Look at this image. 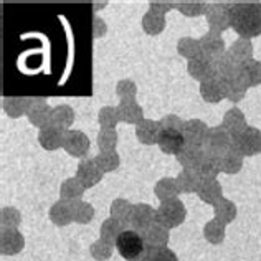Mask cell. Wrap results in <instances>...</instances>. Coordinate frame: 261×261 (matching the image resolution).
I'll return each mask as SVG.
<instances>
[{
  "label": "cell",
  "instance_id": "obj_54",
  "mask_svg": "<svg viewBox=\"0 0 261 261\" xmlns=\"http://www.w3.org/2000/svg\"><path fill=\"white\" fill-rule=\"evenodd\" d=\"M93 5H94V12H98L99 9H101V10L105 9V7H106V2H94Z\"/></svg>",
  "mask_w": 261,
  "mask_h": 261
},
{
  "label": "cell",
  "instance_id": "obj_45",
  "mask_svg": "<svg viewBox=\"0 0 261 261\" xmlns=\"http://www.w3.org/2000/svg\"><path fill=\"white\" fill-rule=\"evenodd\" d=\"M96 142L101 152H113L118 146V133L116 129H99Z\"/></svg>",
  "mask_w": 261,
  "mask_h": 261
},
{
  "label": "cell",
  "instance_id": "obj_33",
  "mask_svg": "<svg viewBox=\"0 0 261 261\" xmlns=\"http://www.w3.org/2000/svg\"><path fill=\"white\" fill-rule=\"evenodd\" d=\"M124 231V226H122L119 222H116L114 218H106L105 222L101 223V228H99V240H102L105 243L116 246V242L121 233Z\"/></svg>",
  "mask_w": 261,
  "mask_h": 261
},
{
  "label": "cell",
  "instance_id": "obj_40",
  "mask_svg": "<svg viewBox=\"0 0 261 261\" xmlns=\"http://www.w3.org/2000/svg\"><path fill=\"white\" fill-rule=\"evenodd\" d=\"M94 214H96V212H94V207L91 203L83 202V200L71 203V215H73V222L74 223L86 225L94 218Z\"/></svg>",
  "mask_w": 261,
  "mask_h": 261
},
{
  "label": "cell",
  "instance_id": "obj_31",
  "mask_svg": "<svg viewBox=\"0 0 261 261\" xmlns=\"http://www.w3.org/2000/svg\"><path fill=\"white\" fill-rule=\"evenodd\" d=\"M2 108L5 114L12 119H18L27 116L30 108V98H5L2 101Z\"/></svg>",
  "mask_w": 261,
  "mask_h": 261
},
{
  "label": "cell",
  "instance_id": "obj_29",
  "mask_svg": "<svg viewBox=\"0 0 261 261\" xmlns=\"http://www.w3.org/2000/svg\"><path fill=\"white\" fill-rule=\"evenodd\" d=\"M141 25H142V30L146 32L147 35H150V37L161 35L164 29H166V17L161 15V13H155L152 10H147L142 15Z\"/></svg>",
  "mask_w": 261,
  "mask_h": 261
},
{
  "label": "cell",
  "instance_id": "obj_7",
  "mask_svg": "<svg viewBox=\"0 0 261 261\" xmlns=\"http://www.w3.org/2000/svg\"><path fill=\"white\" fill-rule=\"evenodd\" d=\"M89 147H91V142H89V137L83 133V130L70 129L65 133L63 149L66 150V154L83 161L86 154L89 152Z\"/></svg>",
  "mask_w": 261,
  "mask_h": 261
},
{
  "label": "cell",
  "instance_id": "obj_49",
  "mask_svg": "<svg viewBox=\"0 0 261 261\" xmlns=\"http://www.w3.org/2000/svg\"><path fill=\"white\" fill-rule=\"evenodd\" d=\"M113 248L114 246L105 243L102 240H96V242L89 246V253L96 261H108L113 256Z\"/></svg>",
  "mask_w": 261,
  "mask_h": 261
},
{
  "label": "cell",
  "instance_id": "obj_24",
  "mask_svg": "<svg viewBox=\"0 0 261 261\" xmlns=\"http://www.w3.org/2000/svg\"><path fill=\"white\" fill-rule=\"evenodd\" d=\"M222 127L228 130V133L231 134V137H235L240 133H243V130L248 127V126H246L245 114L240 111L238 108H233V109H228V111L225 113Z\"/></svg>",
  "mask_w": 261,
  "mask_h": 261
},
{
  "label": "cell",
  "instance_id": "obj_22",
  "mask_svg": "<svg viewBox=\"0 0 261 261\" xmlns=\"http://www.w3.org/2000/svg\"><path fill=\"white\" fill-rule=\"evenodd\" d=\"M85 195V187L80 184L76 177H70L66 178L65 182H61L60 185V200L68 202V203H74L80 202Z\"/></svg>",
  "mask_w": 261,
  "mask_h": 261
},
{
  "label": "cell",
  "instance_id": "obj_52",
  "mask_svg": "<svg viewBox=\"0 0 261 261\" xmlns=\"http://www.w3.org/2000/svg\"><path fill=\"white\" fill-rule=\"evenodd\" d=\"M177 9V2H167V0H150L149 2V10L166 17V13Z\"/></svg>",
  "mask_w": 261,
  "mask_h": 261
},
{
  "label": "cell",
  "instance_id": "obj_39",
  "mask_svg": "<svg viewBox=\"0 0 261 261\" xmlns=\"http://www.w3.org/2000/svg\"><path fill=\"white\" fill-rule=\"evenodd\" d=\"M214 215L218 222L228 225L237 218V205L231 200H228V198H222V200H218L214 205Z\"/></svg>",
  "mask_w": 261,
  "mask_h": 261
},
{
  "label": "cell",
  "instance_id": "obj_23",
  "mask_svg": "<svg viewBox=\"0 0 261 261\" xmlns=\"http://www.w3.org/2000/svg\"><path fill=\"white\" fill-rule=\"evenodd\" d=\"M133 210H134V205L130 203V202H127L126 198H116V200L111 203L109 214H111V218H114L116 222H119L127 230L129 226H130Z\"/></svg>",
  "mask_w": 261,
  "mask_h": 261
},
{
  "label": "cell",
  "instance_id": "obj_37",
  "mask_svg": "<svg viewBox=\"0 0 261 261\" xmlns=\"http://www.w3.org/2000/svg\"><path fill=\"white\" fill-rule=\"evenodd\" d=\"M218 164H220V170L225 174H238L243 167V155L238 154L237 150H226V152L218 157Z\"/></svg>",
  "mask_w": 261,
  "mask_h": 261
},
{
  "label": "cell",
  "instance_id": "obj_47",
  "mask_svg": "<svg viewBox=\"0 0 261 261\" xmlns=\"http://www.w3.org/2000/svg\"><path fill=\"white\" fill-rule=\"evenodd\" d=\"M205 9H207V2H200V0H182V2H177V10L185 17L205 15Z\"/></svg>",
  "mask_w": 261,
  "mask_h": 261
},
{
  "label": "cell",
  "instance_id": "obj_12",
  "mask_svg": "<svg viewBox=\"0 0 261 261\" xmlns=\"http://www.w3.org/2000/svg\"><path fill=\"white\" fill-rule=\"evenodd\" d=\"M207 133H208V126L205 124L202 119L185 121L184 130H182L185 144H189V146H197V147L203 146V141H205V137H207Z\"/></svg>",
  "mask_w": 261,
  "mask_h": 261
},
{
  "label": "cell",
  "instance_id": "obj_10",
  "mask_svg": "<svg viewBox=\"0 0 261 261\" xmlns=\"http://www.w3.org/2000/svg\"><path fill=\"white\" fill-rule=\"evenodd\" d=\"M198 43H200V51L203 57H207L210 60H215L218 57H222L223 53H226L225 48V40L222 35L217 32H207L203 37L198 38Z\"/></svg>",
  "mask_w": 261,
  "mask_h": 261
},
{
  "label": "cell",
  "instance_id": "obj_2",
  "mask_svg": "<svg viewBox=\"0 0 261 261\" xmlns=\"http://www.w3.org/2000/svg\"><path fill=\"white\" fill-rule=\"evenodd\" d=\"M116 250L126 261H142L147 246L142 235L136 230H124L116 242Z\"/></svg>",
  "mask_w": 261,
  "mask_h": 261
},
{
  "label": "cell",
  "instance_id": "obj_18",
  "mask_svg": "<svg viewBox=\"0 0 261 261\" xmlns=\"http://www.w3.org/2000/svg\"><path fill=\"white\" fill-rule=\"evenodd\" d=\"M187 71L192 78L200 81V83H203V81H207L210 78H214V66H212V60L203 57V55H200V57H197L194 60H189Z\"/></svg>",
  "mask_w": 261,
  "mask_h": 261
},
{
  "label": "cell",
  "instance_id": "obj_4",
  "mask_svg": "<svg viewBox=\"0 0 261 261\" xmlns=\"http://www.w3.org/2000/svg\"><path fill=\"white\" fill-rule=\"evenodd\" d=\"M233 144V137L226 129H223L222 126H215V127H208L207 137L203 141V152L212 157H222L226 150L231 149Z\"/></svg>",
  "mask_w": 261,
  "mask_h": 261
},
{
  "label": "cell",
  "instance_id": "obj_16",
  "mask_svg": "<svg viewBox=\"0 0 261 261\" xmlns=\"http://www.w3.org/2000/svg\"><path fill=\"white\" fill-rule=\"evenodd\" d=\"M141 235H142V240L147 248H167V243L170 240L169 230L164 228V226L159 223L150 225L147 230H144L141 233Z\"/></svg>",
  "mask_w": 261,
  "mask_h": 261
},
{
  "label": "cell",
  "instance_id": "obj_21",
  "mask_svg": "<svg viewBox=\"0 0 261 261\" xmlns=\"http://www.w3.org/2000/svg\"><path fill=\"white\" fill-rule=\"evenodd\" d=\"M38 142L45 150H57L63 147L65 142V133L55 126H48L45 129H40L38 133Z\"/></svg>",
  "mask_w": 261,
  "mask_h": 261
},
{
  "label": "cell",
  "instance_id": "obj_26",
  "mask_svg": "<svg viewBox=\"0 0 261 261\" xmlns=\"http://www.w3.org/2000/svg\"><path fill=\"white\" fill-rule=\"evenodd\" d=\"M197 195L202 202L208 205H215L218 200L223 198V190L218 180H207V182H200Z\"/></svg>",
  "mask_w": 261,
  "mask_h": 261
},
{
  "label": "cell",
  "instance_id": "obj_42",
  "mask_svg": "<svg viewBox=\"0 0 261 261\" xmlns=\"http://www.w3.org/2000/svg\"><path fill=\"white\" fill-rule=\"evenodd\" d=\"M177 53L180 55L182 58L194 60V58L200 57V55H202V51H200V43H198L197 38L182 37L177 42Z\"/></svg>",
  "mask_w": 261,
  "mask_h": 261
},
{
  "label": "cell",
  "instance_id": "obj_17",
  "mask_svg": "<svg viewBox=\"0 0 261 261\" xmlns=\"http://www.w3.org/2000/svg\"><path fill=\"white\" fill-rule=\"evenodd\" d=\"M161 130L162 127L159 124V121L144 119L141 124L136 126V137L144 146H154V144H157V141H159Z\"/></svg>",
  "mask_w": 261,
  "mask_h": 261
},
{
  "label": "cell",
  "instance_id": "obj_1",
  "mask_svg": "<svg viewBox=\"0 0 261 261\" xmlns=\"http://www.w3.org/2000/svg\"><path fill=\"white\" fill-rule=\"evenodd\" d=\"M230 29L245 40L259 37L261 2H233L230 7Z\"/></svg>",
  "mask_w": 261,
  "mask_h": 261
},
{
  "label": "cell",
  "instance_id": "obj_50",
  "mask_svg": "<svg viewBox=\"0 0 261 261\" xmlns=\"http://www.w3.org/2000/svg\"><path fill=\"white\" fill-rule=\"evenodd\" d=\"M142 261H178V258L170 248H147Z\"/></svg>",
  "mask_w": 261,
  "mask_h": 261
},
{
  "label": "cell",
  "instance_id": "obj_25",
  "mask_svg": "<svg viewBox=\"0 0 261 261\" xmlns=\"http://www.w3.org/2000/svg\"><path fill=\"white\" fill-rule=\"evenodd\" d=\"M195 174L200 178V182H207V180H217L218 174L222 172L220 170V164L217 157H212V155H203V159L200 161V164L194 169Z\"/></svg>",
  "mask_w": 261,
  "mask_h": 261
},
{
  "label": "cell",
  "instance_id": "obj_41",
  "mask_svg": "<svg viewBox=\"0 0 261 261\" xmlns=\"http://www.w3.org/2000/svg\"><path fill=\"white\" fill-rule=\"evenodd\" d=\"M94 162L102 174H108V172H114V170L119 169L121 157L116 150H113V152H99L94 157Z\"/></svg>",
  "mask_w": 261,
  "mask_h": 261
},
{
  "label": "cell",
  "instance_id": "obj_32",
  "mask_svg": "<svg viewBox=\"0 0 261 261\" xmlns=\"http://www.w3.org/2000/svg\"><path fill=\"white\" fill-rule=\"evenodd\" d=\"M50 220L57 225V226H66L73 222V215H71V203L58 200L51 205L50 208Z\"/></svg>",
  "mask_w": 261,
  "mask_h": 261
},
{
  "label": "cell",
  "instance_id": "obj_28",
  "mask_svg": "<svg viewBox=\"0 0 261 261\" xmlns=\"http://www.w3.org/2000/svg\"><path fill=\"white\" fill-rule=\"evenodd\" d=\"M203 155H205V152L202 147L185 144V147L175 157H177V162L182 166V169H195L198 164H200V161L203 159Z\"/></svg>",
  "mask_w": 261,
  "mask_h": 261
},
{
  "label": "cell",
  "instance_id": "obj_5",
  "mask_svg": "<svg viewBox=\"0 0 261 261\" xmlns=\"http://www.w3.org/2000/svg\"><path fill=\"white\" fill-rule=\"evenodd\" d=\"M231 149L237 150L243 157H251L261 152V130L256 127L248 126L243 133L233 137Z\"/></svg>",
  "mask_w": 261,
  "mask_h": 261
},
{
  "label": "cell",
  "instance_id": "obj_51",
  "mask_svg": "<svg viewBox=\"0 0 261 261\" xmlns=\"http://www.w3.org/2000/svg\"><path fill=\"white\" fill-rule=\"evenodd\" d=\"M159 124L162 129H170V130H178V133H182L185 121H182L177 114H167L159 121Z\"/></svg>",
  "mask_w": 261,
  "mask_h": 261
},
{
  "label": "cell",
  "instance_id": "obj_27",
  "mask_svg": "<svg viewBox=\"0 0 261 261\" xmlns=\"http://www.w3.org/2000/svg\"><path fill=\"white\" fill-rule=\"evenodd\" d=\"M73 122H74V111L70 105H58L57 108H53L51 126L66 133V130H70V127L73 126Z\"/></svg>",
  "mask_w": 261,
  "mask_h": 261
},
{
  "label": "cell",
  "instance_id": "obj_48",
  "mask_svg": "<svg viewBox=\"0 0 261 261\" xmlns=\"http://www.w3.org/2000/svg\"><path fill=\"white\" fill-rule=\"evenodd\" d=\"M137 94V85L133 80H121L116 85V96L119 101H136Z\"/></svg>",
  "mask_w": 261,
  "mask_h": 261
},
{
  "label": "cell",
  "instance_id": "obj_43",
  "mask_svg": "<svg viewBox=\"0 0 261 261\" xmlns=\"http://www.w3.org/2000/svg\"><path fill=\"white\" fill-rule=\"evenodd\" d=\"M203 237L212 245H220L225 240V225L218 220H210L207 225L203 226Z\"/></svg>",
  "mask_w": 261,
  "mask_h": 261
},
{
  "label": "cell",
  "instance_id": "obj_19",
  "mask_svg": "<svg viewBox=\"0 0 261 261\" xmlns=\"http://www.w3.org/2000/svg\"><path fill=\"white\" fill-rule=\"evenodd\" d=\"M118 114H119V121L126 122V124H141V122L146 119L144 118V111L141 105L137 101H119L118 105Z\"/></svg>",
  "mask_w": 261,
  "mask_h": 261
},
{
  "label": "cell",
  "instance_id": "obj_46",
  "mask_svg": "<svg viewBox=\"0 0 261 261\" xmlns=\"http://www.w3.org/2000/svg\"><path fill=\"white\" fill-rule=\"evenodd\" d=\"M98 121L101 129H116L119 122L118 106H102L98 113Z\"/></svg>",
  "mask_w": 261,
  "mask_h": 261
},
{
  "label": "cell",
  "instance_id": "obj_34",
  "mask_svg": "<svg viewBox=\"0 0 261 261\" xmlns=\"http://www.w3.org/2000/svg\"><path fill=\"white\" fill-rule=\"evenodd\" d=\"M226 53H228L238 65H242L245 61L253 60V45L250 40L238 38L237 42H233V45L226 50Z\"/></svg>",
  "mask_w": 261,
  "mask_h": 261
},
{
  "label": "cell",
  "instance_id": "obj_35",
  "mask_svg": "<svg viewBox=\"0 0 261 261\" xmlns=\"http://www.w3.org/2000/svg\"><path fill=\"white\" fill-rule=\"evenodd\" d=\"M175 182L180 194H192V192L197 194L198 185H200V178H198L194 169H182L180 174L177 175Z\"/></svg>",
  "mask_w": 261,
  "mask_h": 261
},
{
  "label": "cell",
  "instance_id": "obj_8",
  "mask_svg": "<svg viewBox=\"0 0 261 261\" xmlns=\"http://www.w3.org/2000/svg\"><path fill=\"white\" fill-rule=\"evenodd\" d=\"M51 114L53 109L45 98H30V108L29 113H27V118H29V122L32 126L38 129L51 126Z\"/></svg>",
  "mask_w": 261,
  "mask_h": 261
},
{
  "label": "cell",
  "instance_id": "obj_30",
  "mask_svg": "<svg viewBox=\"0 0 261 261\" xmlns=\"http://www.w3.org/2000/svg\"><path fill=\"white\" fill-rule=\"evenodd\" d=\"M200 96L205 102H212V105L220 102L225 98L222 81L217 78H210L207 81H203V83H200Z\"/></svg>",
  "mask_w": 261,
  "mask_h": 261
},
{
  "label": "cell",
  "instance_id": "obj_44",
  "mask_svg": "<svg viewBox=\"0 0 261 261\" xmlns=\"http://www.w3.org/2000/svg\"><path fill=\"white\" fill-rule=\"evenodd\" d=\"M22 223V214L15 207H4L0 210V226L2 230H18Z\"/></svg>",
  "mask_w": 261,
  "mask_h": 261
},
{
  "label": "cell",
  "instance_id": "obj_53",
  "mask_svg": "<svg viewBox=\"0 0 261 261\" xmlns=\"http://www.w3.org/2000/svg\"><path fill=\"white\" fill-rule=\"evenodd\" d=\"M106 32H108V25H106L105 20L99 18V17H94L93 18V37L101 38V37L106 35Z\"/></svg>",
  "mask_w": 261,
  "mask_h": 261
},
{
  "label": "cell",
  "instance_id": "obj_3",
  "mask_svg": "<svg viewBox=\"0 0 261 261\" xmlns=\"http://www.w3.org/2000/svg\"><path fill=\"white\" fill-rule=\"evenodd\" d=\"M185 217H187V208L178 198L162 202L155 208V223L162 225L167 230L180 226L185 222Z\"/></svg>",
  "mask_w": 261,
  "mask_h": 261
},
{
  "label": "cell",
  "instance_id": "obj_38",
  "mask_svg": "<svg viewBox=\"0 0 261 261\" xmlns=\"http://www.w3.org/2000/svg\"><path fill=\"white\" fill-rule=\"evenodd\" d=\"M154 194L161 202H167V200H175L180 192H178L175 178L166 177V178H161V180L155 184Z\"/></svg>",
  "mask_w": 261,
  "mask_h": 261
},
{
  "label": "cell",
  "instance_id": "obj_36",
  "mask_svg": "<svg viewBox=\"0 0 261 261\" xmlns=\"http://www.w3.org/2000/svg\"><path fill=\"white\" fill-rule=\"evenodd\" d=\"M222 86H223L225 98L228 101H231V102H240L245 98L246 91H248V88L245 86V83L238 76L222 81Z\"/></svg>",
  "mask_w": 261,
  "mask_h": 261
},
{
  "label": "cell",
  "instance_id": "obj_20",
  "mask_svg": "<svg viewBox=\"0 0 261 261\" xmlns=\"http://www.w3.org/2000/svg\"><path fill=\"white\" fill-rule=\"evenodd\" d=\"M238 78L243 81L246 88L261 85V61L250 60L238 66Z\"/></svg>",
  "mask_w": 261,
  "mask_h": 261
},
{
  "label": "cell",
  "instance_id": "obj_14",
  "mask_svg": "<svg viewBox=\"0 0 261 261\" xmlns=\"http://www.w3.org/2000/svg\"><path fill=\"white\" fill-rule=\"evenodd\" d=\"M155 223V210L147 203H136L130 218V228L142 233Z\"/></svg>",
  "mask_w": 261,
  "mask_h": 261
},
{
  "label": "cell",
  "instance_id": "obj_6",
  "mask_svg": "<svg viewBox=\"0 0 261 261\" xmlns=\"http://www.w3.org/2000/svg\"><path fill=\"white\" fill-rule=\"evenodd\" d=\"M230 7L231 4H225V2L207 4L205 18H207V23L212 32L222 33L226 29H230Z\"/></svg>",
  "mask_w": 261,
  "mask_h": 261
},
{
  "label": "cell",
  "instance_id": "obj_9",
  "mask_svg": "<svg viewBox=\"0 0 261 261\" xmlns=\"http://www.w3.org/2000/svg\"><path fill=\"white\" fill-rule=\"evenodd\" d=\"M25 248V238L20 230L0 231V251L5 256H15Z\"/></svg>",
  "mask_w": 261,
  "mask_h": 261
},
{
  "label": "cell",
  "instance_id": "obj_13",
  "mask_svg": "<svg viewBox=\"0 0 261 261\" xmlns=\"http://www.w3.org/2000/svg\"><path fill=\"white\" fill-rule=\"evenodd\" d=\"M157 146L167 155H177L180 150L185 147V139L184 134L178 130H170V129H162Z\"/></svg>",
  "mask_w": 261,
  "mask_h": 261
},
{
  "label": "cell",
  "instance_id": "obj_11",
  "mask_svg": "<svg viewBox=\"0 0 261 261\" xmlns=\"http://www.w3.org/2000/svg\"><path fill=\"white\" fill-rule=\"evenodd\" d=\"M102 175H105V174H102L99 170V167L96 166L94 159L80 161L78 169H76V178L85 189H91V187H94L96 184H99Z\"/></svg>",
  "mask_w": 261,
  "mask_h": 261
},
{
  "label": "cell",
  "instance_id": "obj_15",
  "mask_svg": "<svg viewBox=\"0 0 261 261\" xmlns=\"http://www.w3.org/2000/svg\"><path fill=\"white\" fill-rule=\"evenodd\" d=\"M212 66H214V78L225 81L230 78L238 76V63L233 60L228 53H223L222 57L212 60Z\"/></svg>",
  "mask_w": 261,
  "mask_h": 261
}]
</instances>
